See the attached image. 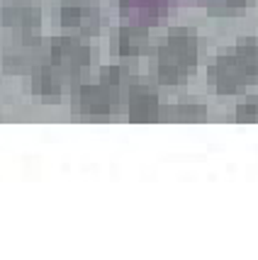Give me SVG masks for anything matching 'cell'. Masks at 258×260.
<instances>
[{
    "instance_id": "1",
    "label": "cell",
    "mask_w": 258,
    "mask_h": 260,
    "mask_svg": "<svg viewBox=\"0 0 258 260\" xmlns=\"http://www.w3.org/2000/svg\"><path fill=\"white\" fill-rule=\"evenodd\" d=\"M200 63V39L195 29L178 27L163 34L156 44V76L163 85H178L190 78Z\"/></svg>"
},
{
    "instance_id": "2",
    "label": "cell",
    "mask_w": 258,
    "mask_h": 260,
    "mask_svg": "<svg viewBox=\"0 0 258 260\" xmlns=\"http://www.w3.org/2000/svg\"><path fill=\"white\" fill-rule=\"evenodd\" d=\"M46 61L66 80H78L95 63V51L83 37L59 34L46 42Z\"/></svg>"
},
{
    "instance_id": "3",
    "label": "cell",
    "mask_w": 258,
    "mask_h": 260,
    "mask_svg": "<svg viewBox=\"0 0 258 260\" xmlns=\"http://www.w3.org/2000/svg\"><path fill=\"white\" fill-rule=\"evenodd\" d=\"M124 105V95L105 80L83 83L73 95V110L83 117H112Z\"/></svg>"
},
{
    "instance_id": "4",
    "label": "cell",
    "mask_w": 258,
    "mask_h": 260,
    "mask_svg": "<svg viewBox=\"0 0 258 260\" xmlns=\"http://www.w3.org/2000/svg\"><path fill=\"white\" fill-rule=\"evenodd\" d=\"M207 80L217 95H241L253 78L236 54H217L207 66Z\"/></svg>"
},
{
    "instance_id": "5",
    "label": "cell",
    "mask_w": 258,
    "mask_h": 260,
    "mask_svg": "<svg viewBox=\"0 0 258 260\" xmlns=\"http://www.w3.org/2000/svg\"><path fill=\"white\" fill-rule=\"evenodd\" d=\"M59 22L66 34L95 37L102 27V12L95 0H61Z\"/></svg>"
},
{
    "instance_id": "6",
    "label": "cell",
    "mask_w": 258,
    "mask_h": 260,
    "mask_svg": "<svg viewBox=\"0 0 258 260\" xmlns=\"http://www.w3.org/2000/svg\"><path fill=\"white\" fill-rule=\"evenodd\" d=\"M124 110L127 119L132 124H154L161 117V98H158L156 85L151 80L139 78L129 85V90L124 95Z\"/></svg>"
},
{
    "instance_id": "7",
    "label": "cell",
    "mask_w": 258,
    "mask_h": 260,
    "mask_svg": "<svg viewBox=\"0 0 258 260\" xmlns=\"http://www.w3.org/2000/svg\"><path fill=\"white\" fill-rule=\"evenodd\" d=\"M44 61H46V42H42V37L24 39V42H15L5 51L3 71L8 76H30L34 68L42 66Z\"/></svg>"
},
{
    "instance_id": "8",
    "label": "cell",
    "mask_w": 258,
    "mask_h": 260,
    "mask_svg": "<svg viewBox=\"0 0 258 260\" xmlns=\"http://www.w3.org/2000/svg\"><path fill=\"white\" fill-rule=\"evenodd\" d=\"M3 27L15 37V42H24V39H37L42 32V12L34 5L27 3H15L3 10Z\"/></svg>"
},
{
    "instance_id": "9",
    "label": "cell",
    "mask_w": 258,
    "mask_h": 260,
    "mask_svg": "<svg viewBox=\"0 0 258 260\" xmlns=\"http://www.w3.org/2000/svg\"><path fill=\"white\" fill-rule=\"evenodd\" d=\"M66 83L68 80L59 73L56 68L51 66L49 61H44L42 66H37L32 73L27 76V90L32 92L34 98H39V100L54 102L64 95V85H66Z\"/></svg>"
},
{
    "instance_id": "10",
    "label": "cell",
    "mask_w": 258,
    "mask_h": 260,
    "mask_svg": "<svg viewBox=\"0 0 258 260\" xmlns=\"http://www.w3.org/2000/svg\"><path fill=\"white\" fill-rule=\"evenodd\" d=\"M151 34L141 24H124L117 29L114 37V51L122 58H139L151 51Z\"/></svg>"
},
{
    "instance_id": "11",
    "label": "cell",
    "mask_w": 258,
    "mask_h": 260,
    "mask_svg": "<svg viewBox=\"0 0 258 260\" xmlns=\"http://www.w3.org/2000/svg\"><path fill=\"white\" fill-rule=\"evenodd\" d=\"M173 117L178 122H185V124H200L210 117V110H207V102L197 98V95H183L176 102Z\"/></svg>"
},
{
    "instance_id": "12",
    "label": "cell",
    "mask_w": 258,
    "mask_h": 260,
    "mask_svg": "<svg viewBox=\"0 0 258 260\" xmlns=\"http://www.w3.org/2000/svg\"><path fill=\"white\" fill-rule=\"evenodd\" d=\"M236 58L244 63L248 76L258 80V37H241L236 42Z\"/></svg>"
},
{
    "instance_id": "13",
    "label": "cell",
    "mask_w": 258,
    "mask_h": 260,
    "mask_svg": "<svg viewBox=\"0 0 258 260\" xmlns=\"http://www.w3.org/2000/svg\"><path fill=\"white\" fill-rule=\"evenodd\" d=\"M253 0H205V10L212 17H236L248 12Z\"/></svg>"
},
{
    "instance_id": "14",
    "label": "cell",
    "mask_w": 258,
    "mask_h": 260,
    "mask_svg": "<svg viewBox=\"0 0 258 260\" xmlns=\"http://www.w3.org/2000/svg\"><path fill=\"white\" fill-rule=\"evenodd\" d=\"M239 124H258V95H244L234 110Z\"/></svg>"
}]
</instances>
